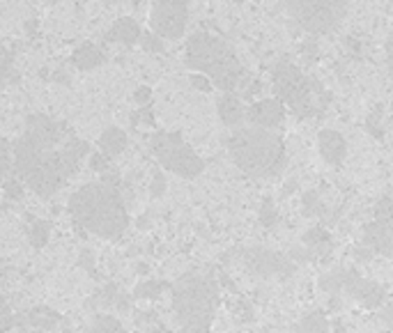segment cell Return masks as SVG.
Masks as SVG:
<instances>
[{"mask_svg": "<svg viewBox=\"0 0 393 333\" xmlns=\"http://www.w3.org/2000/svg\"><path fill=\"white\" fill-rule=\"evenodd\" d=\"M283 5L292 21L311 35L333 30L347 14L343 0H287Z\"/></svg>", "mask_w": 393, "mask_h": 333, "instance_id": "cell-7", "label": "cell"}, {"mask_svg": "<svg viewBox=\"0 0 393 333\" xmlns=\"http://www.w3.org/2000/svg\"><path fill=\"white\" fill-rule=\"evenodd\" d=\"M301 241H304V248L311 253L313 260H318V258H324L326 253L331 251V237L326 234L324 227H311V230H306L304 232V237H301Z\"/></svg>", "mask_w": 393, "mask_h": 333, "instance_id": "cell-17", "label": "cell"}, {"mask_svg": "<svg viewBox=\"0 0 393 333\" xmlns=\"http://www.w3.org/2000/svg\"><path fill=\"white\" fill-rule=\"evenodd\" d=\"M228 149L235 161V166L248 177H272L285 166V143L278 134L265 132L255 127L237 129L230 140Z\"/></svg>", "mask_w": 393, "mask_h": 333, "instance_id": "cell-4", "label": "cell"}, {"mask_svg": "<svg viewBox=\"0 0 393 333\" xmlns=\"http://www.w3.org/2000/svg\"><path fill=\"white\" fill-rule=\"evenodd\" d=\"M150 149L166 171L180 177L193 180L205 171V161L193 152V147L178 132H159L150 140Z\"/></svg>", "mask_w": 393, "mask_h": 333, "instance_id": "cell-6", "label": "cell"}, {"mask_svg": "<svg viewBox=\"0 0 393 333\" xmlns=\"http://www.w3.org/2000/svg\"><path fill=\"white\" fill-rule=\"evenodd\" d=\"M108 166H110V159L104 152H95V154H90V168L97 173H104V171H108Z\"/></svg>", "mask_w": 393, "mask_h": 333, "instance_id": "cell-31", "label": "cell"}, {"mask_svg": "<svg viewBox=\"0 0 393 333\" xmlns=\"http://www.w3.org/2000/svg\"><path fill=\"white\" fill-rule=\"evenodd\" d=\"M90 333H124L122 324L117 322L115 317H108V315H102L95 319L93 329H90Z\"/></svg>", "mask_w": 393, "mask_h": 333, "instance_id": "cell-23", "label": "cell"}, {"mask_svg": "<svg viewBox=\"0 0 393 333\" xmlns=\"http://www.w3.org/2000/svg\"><path fill=\"white\" fill-rule=\"evenodd\" d=\"M12 163H14V159H12V152H10V143H8V138L0 136V188H3L5 180H8Z\"/></svg>", "mask_w": 393, "mask_h": 333, "instance_id": "cell-22", "label": "cell"}, {"mask_svg": "<svg viewBox=\"0 0 393 333\" xmlns=\"http://www.w3.org/2000/svg\"><path fill=\"white\" fill-rule=\"evenodd\" d=\"M364 246L384 258H393V225L382 221H370L364 227Z\"/></svg>", "mask_w": 393, "mask_h": 333, "instance_id": "cell-13", "label": "cell"}, {"mask_svg": "<svg viewBox=\"0 0 393 333\" xmlns=\"http://www.w3.org/2000/svg\"><path fill=\"white\" fill-rule=\"evenodd\" d=\"M161 283H154V280H147V283H143L136 287V297H145V299H154L156 295L161 292Z\"/></svg>", "mask_w": 393, "mask_h": 333, "instance_id": "cell-30", "label": "cell"}, {"mask_svg": "<svg viewBox=\"0 0 393 333\" xmlns=\"http://www.w3.org/2000/svg\"><path fill=\"white\" fill-rule=\"evenodd\" d=\"M379 120H382V106H375L370 110L368 120H366V129H368L370 136H377V138H382L384 129L379 127Z\"/></svg>", "mask_w": 393, "mask_h": 333, "instance_id": "cell-27", "label": "cell"}, {"mask_svg": "<svg viewBox=\"0 0 393 333\" xmlns=\"http://www.w3.org/2000/svg\"><path fill=\"white\" fill-rule=\"evenodd\" d=\"M294 333H329V322H326L322 312L315 310L294 326Z\"/></svg>", "mask_w": 393, "mask_h": 333, "instance_id": "cell-20", "label": "cell"}, {"mask_svg": "<svg viewBox=\"0 0 393 333\" xmlns=\"http://www.w3.org/2000/svg\"><path fill=\"white\" fill-rule=\"evenodd\" d=\"M272 78H274V95H276V99L283 103V106L292 108L299 120L301 117H311L315 113L311 81L301 74L297 64L281 60L276 67H274Z\"/></svg>", "mask_w": 393, "mask_h": 333, "instance_id": "cell-8", "label": "cell"}, {"mask_svg": "<svg viewBox=\"0 0 393 333\" xmlns=\"http://www.w3.org/2000/svg\"><path fill=\"white\" fill-rule=\"evenodd\" d=\"M219 290L209 276L187 273L173 285V310L187 333H209Z\"/></svg>", "mask_w": 393, "mask_h": 333, "instance_id": "cell-5", "label": "cell"}, {"mask_svg": "<svg viewBox=\"0 0 393 333\" xmlns=\"http://www.w3.org/2000/svg\"><path fill=\"white\" fill-rule=\"evenodd\" d=\"M23 191H21V184H19V182H8V184H5V195H8V198H19V195H21Z\"/></svg>", "mask_w": 393, "mask_h": 333, "instance_id": "cell-37", "label": "cell"}, {"mask_svg": "<svg viewBox=\"0 0 393 333\" xmlns=\"http://www.w3.org/2000/svg\"><path fill=\"white\" fill-rule=\"evenodd\" d=\"M49 223H44V221H35L32 223V244L35 246H44L49 239Z\"/></svg>", "mask_w": 393, "mask_h": 333, "instance_id": "cell-28", "label": "cell"}, {"mask_svg": "<svg viewBox=\"0 0 393 333\" xmlns=\"http://www.w3.org/2000/svg\"><path fill=\"white\" fill-rule=\"evenodd\" d=\"M143 49L145 51H154V53H159V51H163V39L156 37L154 32H147V35H143Z\"/></svg>", "mask_w": 393, "mask_h": 333, "instance_id": "cell-32", "label": "cell"}, {"mask_svg": "<svg viewBox=\"0 0 393 333\" xmlns=\"http://www.w3.org/2000/svg\"><path fill=\"white\" fill-rule=\"evenodd\" d=\"M152 333H156V331H152Z\"/></svg>", "mask_w": 393, "mask_h": 333, "instance_id": "cell-42", "label": "cell"}, {"mask_svg": "<svg viewBox=\"0 0 393 333\" xmlns=\"http://www.w3.org/2000/svg\"><path fill=\"white\" fill-rule=\"evenodd\" d=\"M12 324H14V315H12V308H10V304L5 301L3 297H0V333L10 331Z\"/></svg>", "mask_w": 393, "mask_h": 333, "instance_id": "cell-29", "label": "cell"}, {"mask_svg": "<svg viewBox=\"0 0 393 333\" xmlns=\"http://www.w3.org/2000/svg\"><path fill=\"white\" fill-rule=\"evenodd\" d=\"M150 97H152V90H150V88H139V90H136V101H139V103H147Z\"/></svg>", "mask_w": 393, "mask_h": 333, "instance_id": "cell-39", "label": "cell"}, {"mask_svg": "<svg viewBox=\"0 0 393 333\" xmlns=\"http://www.w3.org/2000/svg\"><path fill=\"white\" fill-rule=\"evenodd\" d=\"M85 154L88 143L76 138L67 124L49 115H30L12 152L16 177L42 198H49L67 184Z\"/></svg>", "mask_w": 393, "mask_h": 333, "instance_id": "cell-1", "label": "cell"}, {"mask_svg": "<svg viewBox=\"0 0 393 333\" xmlns=\"http://www.w3.org/2000/svg\"><path fill=\"white\" fill-rule=\"evenodd\" d=\"M12 69V53L5 47H0V81H5Z\"/></svg>", "mask_w": 393, "mask_h": 333, "instance_id": "cell-33", "label": "cell"}, {"mask_svg": "<svg viewBox=\"0 0 393 333\" xmlns=\"http://www.w3.org/2000/svg\"><path fill=\"white\" fill-rule=\"evenodd\" d=\"M285 117V106L281 103L276 97L274 99H260L251 103V108L246 110V120L251 127L255 129H265V132H272L276 129Z\"/></svg>", "mask_w": 393, "mask_h": 333, "instance_id": "cell-12", "label": "cell"}, {"mask_svg": "<svg viewBox=\"0 0 393 333\" xmlns=\"http://www.w3.org/2000/svg\"><path fill=\"white\" fill-rule=\"evenodd\" d=\"M99 147H102V152L108 156H117L120 152H124V147H127V134L122 132V129H117V127H108L106 132L102 134V138H99Z\"/></svg>", "mask_w": 393, "mask_h": 333, "instance_id": "cell-19", "label": "cell"}, {"mask_svg": "<svg viewBox=\"0 0 393 333\" xmlns=\"http://www.w3.org/2000/svg\"><path fill=\"white\" fill-rule=\"evenodd\" d=\"M241 262L251 273L260 278H272V276H292L294 273V262L283 253L270 251V248H244L241 251Z\"/></svg>", "mask_w": 393, "mask_h": 333, "instance_id": "cell-10", "label": "cell"}, {"mask_svg": "<svg viewBox=\"0 0 393 333\" xmlns=\"http://www.w3.org/2000/svg\"><path fill=\"white\" fill-rule=\"evenodd\" d=\"M375 221H382V223H391L393 221V200L391 198H379L375 205Z\"/></svg>", "mask_w": 393, "mask_h": 333, "instance_id": "cell-26", "label": "cell"}, {"mask_svg": "<svg viewBox=\"0 0 393 333\" xmlns=\"http://www.w3.org/2000/svg\"><path fill=\"white\" fill-rule=\"evenodd\" d=\"M187 64L212 81L214 88L224 92H235L237 88H248L253 81L241 67L235 51L226 39L212 32H193L187 42Z\"/></svg>", "mask_w": 393, "mask_h": 333, "instance_id": "cell-3", "label": "cell"}, {"mask_svg": "<svg viewBox=\"0 0 393 333\" xmlns=\"http://www.w3.org/2000/svg\"><path fill=\"white\" fill-rule=\"evenodd\" d=\"M382 319H384V324H389V326H393V304H389L384 308V312H382Z\"/></svg>", "mask_w": 393, "mask_h": 333, "instance_id": "cell-40", "label": "cell"}, {"mask_svg": "<svg viewBox=\"0 0 393 333\" xmlns=\"http://www.w3.org/2000/svg\"><path fill=\"white\" fill-rule=\"evenodd\" d=\"M71 62H74V67L88 71V69L99 67V64L104 62V53H102L99 47H95V44H83V47H78L74 51Z\"/></svg>", "mask_w": 393, "mask_h": 333, "instance_id": "cell-18", "label": "cell"}, {"mask_svg": "<svg viewBox=\"0 0 393 333\" xmlns=\"http://www.w3.org/2000/svg\"><path fill=\"white\" fill-rule=\"evenodd\" d=\"M191 86L195 88V90H200V92H209L214 86H212V81H209L207 76H202V74H193L191 76Z\"/></svg>", "mask_w": 393, "mask_h": 333, "instance_id": "cell-35", "label": "cell"}, {"mask_svg": "<svg viewBox=\"0 0 393 333\" xmlns=\"http://www.w3.org/2000/svg\"><path fill=\"white\" fill-rule=\"evenodd\" d=\"M343 292H345V295L359 299L366 308H377V306L382 304V299H384L382 285L372 283V280H366L364 276H359L355 269H345Z\"/></svg>", "mask_w": 393, "mask_h": 333, "instance_id": "cell-11", "label": "cell"}, {"mask_svg": "<svg viewBox=\"0 0 393 333\" xmlns=\"http://www.w3.org/2000/svg\"><path fill=\"white\" fill-rule=\"evenodd\" d=\"M386 62H389V69L393 74V32L389 35V39H386Z\"/></svg>", "mask_w": 393, "mask_h": 333, "instance_id": "cell-38", "label": "cell"}, {"mask_svg": "<svg viewBox=\"0 0 393 333\" xmlns=\"http://www.w3.org/2000/svg\"><path fill=\"white\" fill-rule=\"evenodd\" d=\"M318 147H320L322 159L329 163V166H340L347 156V143H345L343 136H340L338 132H333V129H324V132H320Z\"/></svg>", "mask_w": 393, "mask_h": 333, "instance_id": "cell-14", "label": "cell"}, {"mask_svg": "<svg viewBox=\"0 0 393 333\" xmlns=\"http://www.w3.org/2000/svg\"><path fill=\"white\" fill-rule=\"evenodd\" d=\"M216 110L226 127H239L246 120V108L241 103V97L235 92H224L216 99Z\"/></svg>", "mask_w": 393, "mask_h": 333, "instance_id": "cell-15", "label": "cell"}, {"mask_svg": "<svg viewBox=\"0 0 393 333\" xmlns=\"http://www.w3.org/2000/svg\"><path fill=\"white\" fill-rule=\"evenodd\" d=\"M189 23V5L182 0H163L150 10V25L161 39H180Z\"/></svg>", "mask_w": 393, "mask_h": 333, "instance_id": "cell-9", "label": "cell"}, {"mask_svg": "<svg viewBox=\"0 0 393 333\" xmlns=\"http://www.w3.org/2000/svg\"><path fill=\"white\" fill-rule=\"evenodd\" d=\"M69 214L81 227L104 239H117L129 223V214L117 182L108 177L85 184L71 193Z\"/></svg>", "mask_w": 393, "mask_h": 333, "instance_id": "cell-2", "label": "cell"}, {"mask_svg": "<svg viewBox=\"0 0 393 333\" xmlns=\"http://www.w3.org/2000/svg\"><path fill=\"white\" fill-rule=\"evenodd\" d=\"M143 37L141 25L134 21L131 16L117 18V21L110 25V30L106 32L108 42H117V44H136Z\"/></svg>", "mask_w": 393, "mask_h": 333, "instance_id": "cell-16", "label": "cell"}, {"mask_svg": "<svg viewBox=\"0 0 393 333\" xmlns=\"http://www.w3.org/2000/svg\"><path fill=\"white\" fill-rule=\"evenodd\" d=\"M258 217H260V223L265 225V227L276 225V221H278V210H276V205H274V200H272V198H265V200H262Z\"/></svg>", "mask_w": 393, "mask_h": 333, "instance_id": "cell-24", "label": "cell"}, {"mask_svg": "<svg viewBox=\"0 0 393 333\" xmlns=\"http://www.w3.org/2000/svg\"><path fill=\"white\" fill-rule=\"evenodd\" d=\"M150 191H152L154 198H159L166 191V177H163V173H154V180L152 184H150Z\"/></svg>", "mask_w": 393, "mask_h": 333, "instance_id": "cell-34", "label": "cell"}, {"mask_svg": "<svg viewBox=\"0 0 393 333\" xmlns=\"http://www.w3.org/2000/svg\"><path fill=\"white\" fill-rule=\"evenodd\" d=\"M372 256H375V253H372L370 248H368V246H364V244L355 248V258H357V260H361V262H368V260H372Z\"/></svg>", "mask_w": 393, "mask_h": 333, "instance_id": "cell-36", "label": "cell"}, {"mask_svg": "<svg viewBox=\"0 0 393 333\" xmlns=\"http://www.w3.org/2000/svg\"><path fill=\"white\" fill-rule=\"evenodd\" d=\"M301 202H304V212L306 214H324V205L320 202V195L318 191H306L301 195Z\"/></svg>", "mask_w": 393, "mask_h": 333, "instance_id": "cell-25", "label": "cell"}, {"mask_svg": "<svg viewBox=\"0 0 393 333\" xmlns=\"http://www.w3.org/2000/svg\"><path fill=\"white\" fill-rule=\"evenodd\" d=\"M294 186H297V182H294V180L287 182V184L283 186V188H285V191H283V198H287V195H290V193L294 191Z\"/></svg>", "mask_w": 393, "mask_h": 333, "instance_id": "cell-41", "label": "cell"}, {"mask_svg": "<svg viewBox=\"0 0 393 333\" xmlns=\"http://www.w3.org/2000/svg\"><path fill=\"white\" fill-rule=\"evenodd\" d=\"M343 278H345V269H336L320 280V287H322L324 292H329L331 297H338L340 292H343Z\"/></svg>", "mask_w": 393, "mask_h": 333, "instance_id": "cell-21", "label": "cell"}]
</instances>
